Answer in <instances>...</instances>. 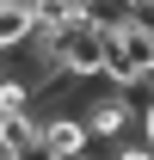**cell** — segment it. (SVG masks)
Here are the masks:
<instances>
[{"instance_id":"1","label":"cell","mask_w":154,"mask_h":160,"mask_svg":"<svg viewBox=\"0 0 154 160\" xmlns=\"http://www.w3.org/2000/svg\"><path fill=\"white\" fill-rule=\"evenodd\" d=\"M105 80L111 86H142L154 80V19H117L105 43Z\"/></svg>"},{"instance_id":"2","label":"cell","mask_w":154,"mask_h":160,"mask_svg":"<svg viewBox=\"0 0 154 160\" xmlns=\"http://www.w3.org/2000/svg\"><path fill=\"white\" fill-rule=\"evenodd\" d=\"M80 117H86V129H93V142H123V129L136 123V86H99L93 99L80 105Z\"/></svg>"},{"instance_id":"3","label":"cell","mask_w":154,"mask_h":160,"mask_svg":"<svg viewBox=\"0 0 154 160\" xmlns=\"http://www.w3.org/2000/svg\"><path fill=\"white\" fill-rule=\"evenodd\" d=\"M105 43H111V25L105 19L74 25L62 37V74L68 80H105Z\"/></svg>"},{"instance_id":"4","label":"cell","mask_w":154,"mask_h":160,"mask_svg":"<svg viewBox=\"0 0 154 160\" xmlns=\"http://www.w3.org/2000/svg\"><path fill=\"white\" fill-rule=\"evenodd\" d=\"M43 142L68 160V154H80V148H93V129H86L80 111H43Z\"/></svg>"},{"instance_id":"5","label":"cell","mask_w":154,"mask_h":160,"mask_svg":"<svg viewBox=\"0 0 154 160\" xmlns=\"http://www.w3.org/2000/svg\"><path fill=\"white\" fill-rule=\"evenodd\" d=\"M31 31H37V0H0V56L25 49Z\"/></svg>"},{"instance_id":"6","label":"cell","mask_w":154,"mask_h":160,"mask_svg":"<svg viewBox=\"0 0 154 160\" xmlns=\"http://www.w3.org/2000/svg\"><path fill=\"white\" fill-rule=\"evenodd\" d=\"M37 105V86L19 74V68H0V117L6 111H31Z\"/></svg>"},{"instance_id":"7","label":"cell","mask_w":154,"mask_h":160,"mask_svg":"<svg viewBox=\"0 0 154 160\" xmlns=\"http://www.w3.org/2000/svg\"><path fill=\"white\" fill-rule=\"evenodd\" d=\"M6 160H62V154L49 148V142H43V129H37L31 142H19V148H6Z\"/></svg>"},{"instance_id":"8","label":"cell","mask_w":154,"mask_h":160,"mask_svg":"<svg viewBox=\"0 0 154 160\" xmlns=\"http://www.w3.org/2000/svg\"><path fill=\"white\" fill-rule=\"evenodd\" d=\"M111 160H154V148L142 136H136V142H111Z\"/></svg>"},{"instance_id":"9","label":"cell","mask_w":154,"mask_h":160,"mask_svg":"<svg viewBox=\"0 0 154 160\" xmlns=\"http://www.w3.org/2000/svg\"><path fill=\"white\" fill-rule=\"evenodd\" d=\"M136 123H142V142H148V148H154V92H148V99H142V111H136Z\"/></svg>"},{"instance_id":"10","label":"cell","mask_w":154,"mask_h":160,"mask_svg":"<svg viewBox=\"0 0 154 160\" xmlns=\"http://www.w3.org/2000/svg\"><path fill=\"white\" fill-rule=\"evenodd\" d=\"M68 160H111V154H93V148H80V154H68Z\"/></svg>"}]
</instances>
